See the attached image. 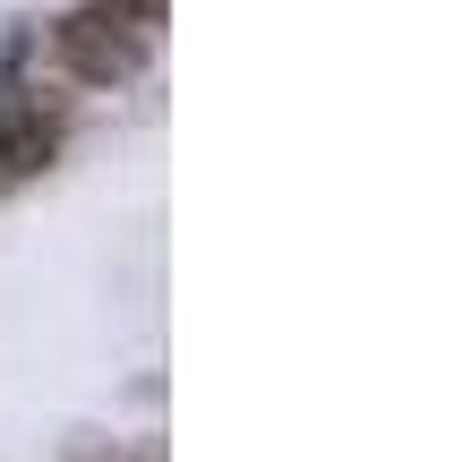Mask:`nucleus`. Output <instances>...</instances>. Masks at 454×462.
Masks as SVG:
<instances>
[{
	"label": "nucleus",
	"mask_w": 454,
	"mask_h": 462,
	"mask_svg": "<svg viewBox=\"0 0 454 462\" xmlns=\"http://www.w3.org/2000/svg\"><path fill=\"white\" fill-rule=\"evenodd\" d=\"M51 51H60V69L86 78V86H129L137 69H146V51H154V26L137 9H120V0H86V9H69L60 26H51Z\"/></svg>",
	"instance_id": "nucleus-1"
},
{
	"label": "nucleus",
	"mask_w": 454,
	"mask_h": 462,
	"mask_svg": "<svg viewBox=\"0 0 454 462\" xmlns=\"http://www.w3.org/2000/svg\"><path fill=\"white\" fill-rule=\"evenodd\" d=\"M120 9H137L146 26H163V9H171V0H120Z\"/></svg>",
	"instance_id": "nucleus-3"
},
{
	"label": "nucleus",
	"mask_w": 454,
	"mask_h": 462,
	"mask_svg": "<svg viewBox=\"0 0 454 462\" xmlns=\"http://www.w3.org/2000/svg\"><path fill=\"white\" fill-rule=\"evenodd\" d=\"M51 146H60V120H51L43 103H17V112H0V180H26V171H43Z\"/></svg>",
	"instance_id": "nucleus-2"
}]
</instances>
